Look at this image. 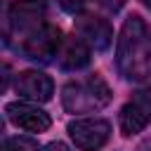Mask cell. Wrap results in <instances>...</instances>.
<instances>
[{
  "mask_svg": "<svg viewBox=\"0 0 151 151\" xmlns=\"http://www.w3.org/2000/svg\"><path fill=\"white\" fill-rule=\"evenodd\" d=\"M116 66L125 80L142 83L151 78V28L139 14H130L123 21L116 45Z\"/></svg>",
  "mask_w": 151,
  "mask_h": 151,
  "instance_id": "6da1fadb",
  "label": "cell"
},
{
  "mask_svg": "<svg viewBox=\"0 0 151 151\" xmlns=\"http://www.w3.org/2000/svg\"><path fill=\"white\" fill-rule=\"evenodd\" d=\"M111 101V87L99 73H90L80 80H71L61 90V106L68 113H92Z\"/></svg>",
  "mask_w": 151,
  "mask_h": 151,
  "instance_id": "7a4b0ae2",
  "label": "cell"
},
{
  "mask_svg": "<svg viewBox=\"0 0 151 151\" xmlns=\"http://www.w3.org/2000/svg\"><path fill=\"white\" fill-rule=\"evenodd\" d=\"M61 42H64V35H61L59 26L45 21L42 26L33 28V31L14 38V40H9L7 45H9L12 50H17V52H19L24 59H28V61L50 64L52 59H57Z\"/></svg>",
  "mask_w": 151,
  "mask_h": 151,
  "instance_id": "3957f363",
  "label": "cell"
},
{
  "mask_svg": "<svg viewBox=\"0 0 151 151\" xmlns=\"http://www.w3.org/2000/svg\"><path fill=\"white\" fill-rule=\"evenodd\" d=\"M47 21V7L42 0H14L7 9V31L5 42L42 26Z\"/></svg>",
  "mask_w": 151,
  "mask_h": 151,
  "instance_id": "277c9868",
  "label": "cell"
},
{
  "mask_svg": "<svg viewBox=\"0 0 151 151\" xmlns=\"http://www.w3.org/2000/svg\"><path fill=\"white\" fill-rule=\"evenodd\" d=\"M68 137L80 151H97L111 137V125L104 118H76L66 127Z\"/></svg>",
  "mask_w": 151,
  "mask_h": 151,
  "instance_id": "5b68a950",
  "label": "cell"
},
{
  "mask_svg": "<svg viewBox=\"0 0 151 151\" xmlns=\"http://www.w3.org/2000/svg\"><path fill=\"white\" fill-rule=\"evenodd\" d=\"M118 123H120V132L125 137H132V134L142 132L151 123V87L137 90L125 101V106L120 109Z\"/></svg>",
  "mask_w": 151,
  "mask_h": 151,
  "instance_id": "8992f818",
  "label": "cell"
},
{
  "mask_svg": "<svg viewBox=\"0 0 151 151\" xmlns=\"http://www.w3.org/2000/svg\"><path fill=\"white\" fill-rule=\"evenodd\" d=\"M5 113L12 125H17L19 130H26V132H45L52 125L50 113L31 101H12L5 106Z\"/></svg>",
  "mask_w": 151,
  "mask_h": 151,
  "instance_id": "52a82bcc",
  "label": "cell"
},
{
  "mask_svg": "<svg viewBox=\"0 0 151 151\" xmlns=\"http://www.w3.org/2000/svg\"><path fill=\"white\" fill-rule=\"evenodd\" d=\"M14 90L28 101H50L54 94V83L42 71H21L14 80Z\"/></svg>",
  "mask_w": 151,
  "mask_h": 151,
  "instance_id": "ba28073f",
  "label": "cell"
},
{
  "mask_svg": "<svg viewBox=\"0 0 151 151\" xmlns=\"http://www.w3.org/2000/svg\"><path fill=\"white\" fill-rule=\"evenodd\" d=\"M76 33L97 52L106 50L113 40V28L106 19L94 17V14H80L76 19Z\"/></svg>",
  "mask_w": 151,
  "mask_h": 151,
  "instance_id": "9c48e42d",
  "label": "cell"
},
{
  "mask_svg": "<svg viewBox=\"0 0 151 151\" xmlns=\"http://www.w3.org/2000/svg\"><path fill=\"white\" fill-rule=\"evenodd\" d=\"M90 54H92V47L78 33H73V35L64 38V42L59 47V54H57V64L64 71H80L90 64V59H92Z\"/></svg>",
  "mask_w": 151,
  "mask_h": 151,
  "instance_id": "30bf717a",
  "label": "cell"
},
{
  "mask_svg": "<svg viewBox=\"0 0 151 151\" xmlns=\"http://www.w3.org/2000/svg\"><path fill=\"white\" fill-rule=\"evenodd\" d=\"M2 151H40V146L31 137H7Z\"/></svg>",
  "mask_w": 151,
  "mask_h": 151,
  "instance_id": "8fae6325",
  "label": "cell"
},
{
  "mask_svg": "<svg viewBox=\"0 0 151 151\" xmlns=\"http://www.w3.org/2000/svg\"><path fill=\"white\" fill-rule=\"evenodd\" d=\"M57 2H59V7H61L64 12H68V14H80V12L87 7L90 0H57Z\"/></svg>",
  "mask_w": 151,
  "mask_h": 151,
  "instance_id": "7c38bea8",
  "label": "cell"
},
{
  "mask_svg": "<svg viewBox=\"0 0 151 151\" xmlns=\"http://www.w3.org/2000/svg\"><path fill=\"white\" fill-rule=\"evenodd\" d=\"M123 2H125V0H99V5L106 7L109 12H118V9L123 7Z\"/></svg>",
  "mask_w": 151,
  "mask_h": 151,
  "instance_id": "4fadbf2b",
  "label": "cell"
},
{
  "mask_svg": "<svg viewBox=\"0 0 151 151\" xmlns=\"http://www.w3.org/2000/svg\"><path fill=\"white\" fill-rule=\"evenodd\" d=\"M42 151H71V149H68L64 142H50V144H47Z\"/></svg>",
  "mask_w": 151,
  "mask_h": 151,
  "instance_id": "5bb4252c",
  "label": "cell"
},
{
  "mask_svg": "<svg viewBox=\"0 0 151 151\" xmlns=\"http://www.w3.org/2000/svg\"><path fill=\"white\" fill-rule=\"evenodd\" d=\"M142 2H144V7H146V9H151V0H142Z\"/></svg>",
  "mask_w": 151,
  "mask_h": 151,
  "instance_id": "9a60e30c",
  "label": "cell"
}]
</instances>
